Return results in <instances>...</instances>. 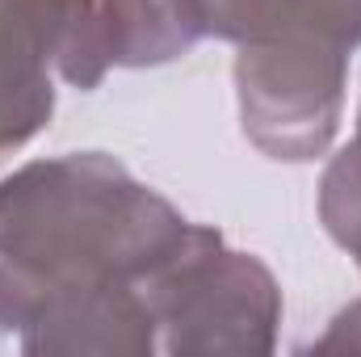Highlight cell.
<instances>
[{
    "instance_id": "obj_10",
    "label": "cell",
    "mask_w": 361,
    "mask_h": 357,
    "mask_svg": "<svg viewBox=\"0 0 361 357\" xmlns=\"http://www.w3.org/2000/svg\"><path fill=\"white\" fill-rule=\"evenodd\" d=\"M357 131H361V114H357Z\"/></svg>"
},
{
    "instance_id": "obj_7",
    "label": "cell",
    "mask_w": 361,
    "mask_h": 357,
    "mask_svg": "<svg viewBox=\"0 0 361 357\" xmlns=\"http://www.w3.org/2000/svg\"><path fill=\"white\" fill-rule=\"evenodd\" d=\"M206 38L227 42H261L290 25H298L302 0H193Z\"/></svg>"
},
{
    "instance_id": "obj_4",
    "label": "cell",
    "mask_w": 361,
    "mask_h": 357,
    "mask_svg": "<svg viewBox=\"0 0 361 357\" xmlns=\"http://www.w3.org/2000/svg\"><path fill=\"white\" fill-rule=\"evenodd\" d=\"M51 72L72 89L105 80L97 0H0V156L25 147L51 122Z\"/></svg>"
},
{
    "instance_id": "obj_2",
    "label": "cell",
    "mask_w": 361,
    "mask_h": 357,
    "mask_svg": "<svg viewBox=\"0 0 361 357\" xmlns=\"http://www.w3.org/2000/svg\"><path fill=\"white\" fill-rule=\"evenodd\" d=\"M143 294L156 320V353H273L277 345L281 286L273 269L227 248L206 223H189Z\"/></svg>"
},
{
    "instance_id": "obj_3",
    "label": "cell",
    "mask_w": 361,
    "mask_h": 357,
    "mask_svg": "<svg viewBox=\"0 0 361 357\" xmlns=\"http://www.w3.org/2000/svg\"><path fill=\"white\" fill-rule=\"evenodd\" d=\"M349 51L307 25L244 42L235 55L240 122L257 152L286 164L324 156L345 114Z\"/></svg>"
},
{
    "instance_id": "obj_1",
    "label": "cell",
    "mask_w": 361,
    "mask_h": 357,
    "mask_svg": "<svg viewBox=\"0 0 361 357\" xmlns=\"http://www.w3.org/2000/svg\"><path fill=\"white\" fill-rule=\"evenodd\" d=\"M189 219L105 152L34 160L0 181V332L97 286L147 277L180 248Z\"/></svg>"
},
{
    "instance_id": "obj_8",
    "label": "cell",
    "mask_w": 361,
    "mask_h": 357,
    "mask_svg": "<svg viewBox=\"0 0 361 357\" xmlns=\"http://www.w3.org/2000/svg\"><path fill=\"white\" fill-rule=\"evenodd\" d=\"M298 25L353 51V47H361V0H302Z\"/></svg>"
},
{
    "instance_id": "obj_5",
    "label": "cell",
    "mask_w": 361,
    "mask_h": 357,
    "mask_svg": "<svg viewBox=\"0 0 361 357\" xmlns=\"http://www.w3.org/2000/svg\"><path fill=\"white\" fill-rule=\"evenodd\" d=\"M97 8L109 68H160L206 38L193 0H97Z\"/></svg>"
},
{
    "instance_id": "obj_9",
    "label": "cell",
    "mask_w": 361,
    "mask_h": 357,
    "mask_svg": "<svg viewBox=\"0 0 361 357\" xmlns=\"http://www.w3.org/2000/svg\"><path fill=\"white\" fill-rule=\"evenodd\" d=\"M311 349L315 353H361V298L328 324V332Z\"/></svg>"
},
{
    "instance_id": "obj_6",
    "label": "cell",
    "mask_w": 361,
    "mask_h": 357,
    "mask_svg": "<svg viewBox=\"0 0 361 357\" xmlns=\"http://www.w3.org/2000/svg\"><path fill=\"white\" fill-rule=\"evenodd\" d=\"M319 219H324V231L332 236V244H341L361 269V131L324 169Z\"/></svg>"
}]
</instances>
